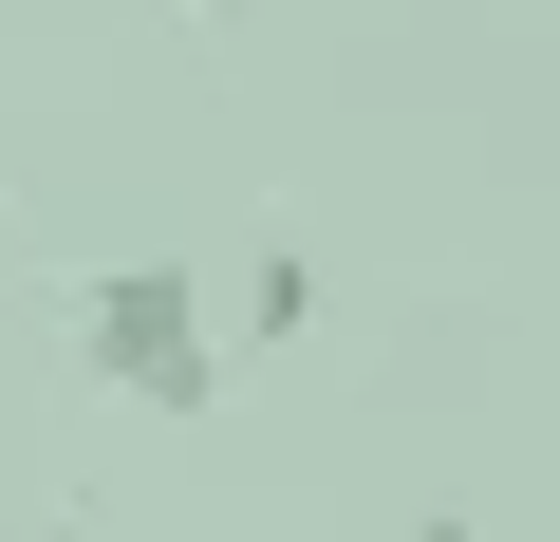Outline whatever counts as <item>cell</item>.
<instances>
[{"mask_svg": "<svg viewBox=\"0 0 560 542\" xmlns=\"http://www.w3.org/2000/svg\"><path fill=\"white\" fill-rule=\"evenodd\" d=\"M411 542H486V523H467V505H411Z\"/></svg>", "mask_w": 560, "mask_h": 542, "instance_id": "3", "label": "cell"}, {"mask_svg": "<svg viewBox=\"0 0 560 542\" xmlns=\"http://www.w3.org/2000/svg\"><path fill=\"white\" fill-rule=\"evenodd\" d=\"M300 319H318V262L261 243V262H243V337H300Z\"/></svg>", "mask_w": 560, "mask_h": 542, "instance_id": "2", "label": "cell"}, {"mask_svg": "<svg viewBox=\"0 0 560 542\" xmlns=\"http://www.w3.org/2000/svg\"><path fill=\"white\" fill-rule=\"evenodd\" d=\"M38 542H94V523H38Z\"/></svg>", "mask_w": 560, "mask_h": 542, "instance_id": "4", "label": "cell"}, {"mask_svg": "<svg viewBox=\"0 0 560 542\" xmlns=\"http://www.w3.org/2000/svg\"><path fill=\"white\" fill-rule=\"evenodd\" d=\"M75 374L131 393V412H168V430H206L243 356H224V319H206L187 262H94V281H75Z\"/></svg>", "mask_w": 560, "mask_h": 542, "instance_id": "1", "label": "cell"}]
</instances>
